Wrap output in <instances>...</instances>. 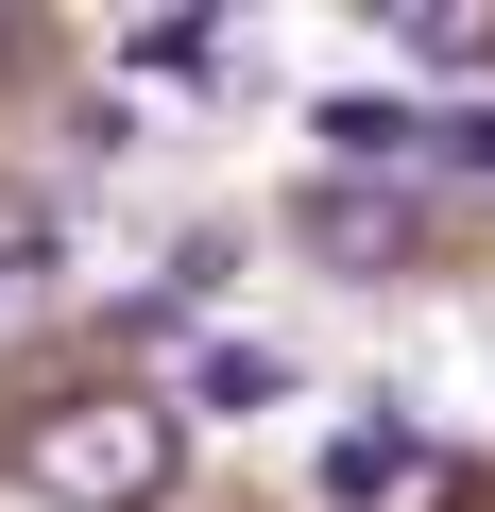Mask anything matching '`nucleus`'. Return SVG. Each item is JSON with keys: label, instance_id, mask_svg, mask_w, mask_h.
<instances>
[{"label": "nucleus", "instance_id": "nucleus-1", "mask_svg": "<svg viewBox=\"0 0 495 512\" xmlns=\"http://www.w3.org/2000/svg\"><path fill=\"white\" fill-rule=\"evenodd\" d=\"M171 461H188V410L137 393V376H86V393L18 410V495H52V512H154Z\"/></svg>", "mask_w": 495, "mask_h": 512}, {"label": "nucleus", "instance_id": "nucleus-5", "mask_svg": "<svg viewBox=\"0 0 495 512\" xmlns=\"http://www.w3.org/2000/svg\"><path fill=\"white\" fill-rule=\"evenodd\" d=\"M410 52H444V69H478V52H495V18H478V0H427V18H410Z\"/></svg>", "mask_w": 495, "mask_h": 512}, {"label": "nucleus", "instance_id": "nucleus-3", "mask_svg": "<svg viewBox=\"0 0 495 512\" xmlns=\"http://www.w3.org/2000/svg\"><path fill=\"white\" fill-rule=\"evenodd\" d=\"M410 478H427L410 427H342V444H325V495H342V512H376V495H410Z\"/></svg>", "mask_w": 495, "mask_h": 512}, {"label": "nucleus", "instance_id": "nucleus-4", "mask_svg": "<svg viewBox=\"0 0 495 512\" xmlns=\"http://www.w3.org/2000/svg\"><path fill=\"white\" fill-rule=\"evenodd\" d=\"M188 393H205V410H291V359H274V342H205Z\"/></svg>", "mask_w": 495, "mask_h": 512}, {"label": "nucleus", "instance_id": "nucleus-2", "mask_svg": "<svg viewBox=\"0 0 495 512\" xmlns=\"http://www.w3.org/2000/svg\"><path fill=\"white\" fill-rule=\"evenodd\" d=\"M427 103H325V154H359V171H427Z\"/></svg>", "mask_w": 495, "mask_h": 512}, {"label": "nucleus", "instance_id": "nucleus-7", "mask_svg": "<svg viewBox=\"0 0 495 512\" xmlns=\"http://www.w3.org/2000/svg\"><path fill=\"white\" fill-rule=\"evenodd\" d=\"M0 256H18V205H0Z\"/></svg>", "mask_w": 495, "mask_h": 512}, {"label": "nucleus", "instance_id": "nucleus-6", "mask_svg": "<svg viewBox=\"0 0 495 512\" xmlns=\"http://www.w3.org/2000/svg\"><path fill=\"white\" fill-rule=\"evenodd\" d=\"M427 171H495V103H461V120L427 137Z\"/></svg>", "mask_w": 495, "mask_h": 512}]
</instances>
